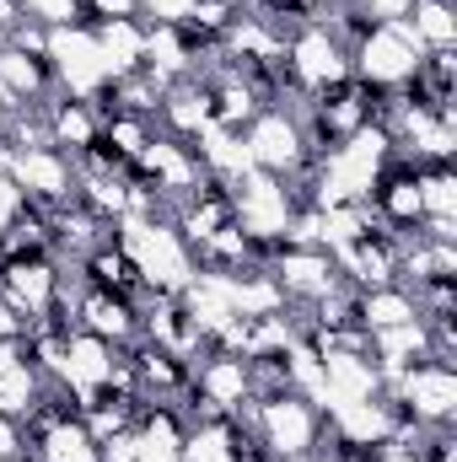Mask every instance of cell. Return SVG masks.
I'll return each mask as SVG.
<instances>
[{"instance_id": "277c9868", "label": "cell", "mask_w": 457, "mask_h": 462, "mask_svg": "<svg viewBox=\"0 0 457 462\" xmlns=\"http://www.w3.org/2000/svg\"><path fill=\"white\" fill-rule=\"evenodd\" d=\"M49 70H54L60 97L92 103V97L108 87V65H103V49H98V38H92L87 22L49 27Z\"/></svg>"}, {"instance_id": "8992f818", "label": "cell", "mask_w": 457, "mask_h": 462, "mask_svg": "<svg viewBox=\"0 0 457 462\" xmlns=\"http://www.w3.org/2000/svg\"><path fill=\"white\" fill-rule=\"evenodd\" d=\"M387 398H398L420 425H457V365L442 360H415L393 387H382Z\"/></svg>"}, {"instance_id": "52a82bcc", "label": "cell", "mask_w": 457, "mask_h": 462, "mask_svg": "<svg viewBox=\"0 0 457 462\" xmlns=\"http://www.w3.org/2000/svg\"><path fill=\"white\" fill-rule=\"evenodd\" d=\"M242 145H247L253 167H258V172H269V178H296V172H307V167H312V156H307V140H302L296 118L280 114V108H264V114L253 118V124L242 129Z\"/></svg>"}, {"instance_id": "f546056e", "label": "cell", "mask_w": 457, "mask_h": 462, "mask_svg": "<svg viewBox=\"0 0 457 462\" xmlns=\"http://www.w3.org/2000/svg\"><path fill=\"white\" fill-rule=\"evenodd\" d=\"M382 462H420L415 452H393V447H382Z\"/></svg>"}, {"instance_id": "cb8c5ba5", "label": "cell", "mask_w": 457, "mask_h": 462, "mask_svg": "<svg viewBox=\"0 0 457 462\" xmlns=\"http://www.w3.org/2000/svg\"><path fill=\"white\" fill-rule=\"evenodd\" d=\"M194 0H140V22H162V27H178L189 16Z\"/></svg>"}, {"instance_id": "6da1fadb", "label": "cell", "mask_w": 457, "mask_h": 462, "mask_svg": "<svg viewBox=\"0 0 457 462\" xmlns=\"http://www.w3.org/2000/svg\"><path fill=\"white\" fill-rule=\"evenodd\" d=\"M114 242L156 296H178V291L194 280V253H189V242L178 236V226H167V221L124 216V221H114Z\"/></svg>"}, {"instance_id": "7402d4cb", "label": "cell", "mask_w": 457, "mask_h": 462, "mask_svg": "<svg viewBox=\"0 0 457 462\" xmlns=\"http://www.w3.org/2000/svg\"><path fill=\"white\" fill-rule=\"evenodd\" d=\"M5 38H11V49H16V54H38V60H49V27H43V22L22 16Z\"/></svg>"}, {"instance_id": "7a4b0ae2", "label": "cell", "mask_w": 457, "mask_h": 462, "mask_svg": "<svg viewBox=\"0 0 457 462\" xmlns=\"http://www.w3.org/2000/svg\"><path fill=\"white\" fill-rule=\"evenodd\" d=\"M425 60V43L415 38L409 22H377L355 49H350V76H360L366 87H404Z\"/></svg>"}, {"instance_id": "30bf717a", "label": "cell", "mask_w": 457, "mask_h": 462, "mask_svg": "<svg viewBox=\"0 0 457 462\" xmlns=\"http://www.w3.org/2000/svg\"><path fill=\"white\" fill-rule=\"evenodd\" d=\"M285 70H291V81H296L307 97H318V92H329L334 81L350 76V54H344L318 22H307V27L285 43Z\"/></svg>"}, {"instance_id": "e0dca14e", "label": "cell", "mask_w": 457, "mask_h": 462, "mask_svg": "<svg viewBox=\"0 0 457 462\" xmlns=\"http://www.w3.org/2000/svg\"><path fill=\"white\" fill-rule=\"evenodd\" d=\"M27 462H98V441L81 420H60L38 436H27Z\"/></svg>"}, {"instance_id": "4fadbf2b", "label": "cell", "mask_w": 457, "mask_h": 462, "mask_svg": "<svg viewBox=\"0 0 457 462\" xmlns=\"http://www.w3.org/2000/svg\"><path fill=\"white\" fill-rule=\"evenodd\" d=\"M76 328L108 339V345H129L140 339V312L124 301V296H108V291H87L81 285V301H76Z\"/></svg>"}, {"instance_id": "5bb4252c", "label": "cell", "mask_w": 457, "mask_h": 462, "mask_svg": "<svg viewBox=\"0 0 457 462\" xmlns=\"http://www.w3.org/2000/svg\"><path fill=\"white\" fill-rule=\"evenodd\" d=\"M43 114H49V140H54V151H65V156H81V151L103 134L98 108L81 103V97H49Z\"/></svg>"}, {"instance_id": "3957f363", "label": "cell", "mask_w": 457, "mask_h": 462, "mask_svg": "<svg viewBox=\"0 0 457 462\" xmlns=\"http://www.w3.org/2000/svg\"><path fill=\"white\" fill-rule=\"evenodd\" d=\"M231 210H237V226L247 231L253 242H285V231L296 221V194L285 178H269V172H242L227 189Z\"/></svg>"}, {"instance_id": "9a60e30c", "label": "cell", "mask_w": 457, "mask_h": 462, "mask_svg": "<svg viewBox=\"0 0 457 462\" xmlns=\"http://www.w3.org/2000/svg\"><path fill=\"white\" fill-rule=\"evenodd\" d=\"M194 156H200L205 178H210V183H221V189H231L242 172H253V156H247L242 134H237V129H221V124H210V129L194 140Z\"/></svg>"}, {"instance_id": "7c38bea8", "label": "cell", "mask_w": 457, "mask_h": 462, "mask_svg": "<svg viewBox=\"0 0 457 462\" xmlns=\"http://www.w3.org/2000/svg\"><path fill=\"white\" fill-rule=\"evenodd\" d=\"M49 97H60V87H54V70H49V60L5 49V54H0V108H5V114H16V108L49 103Z\"/></svg>"}, {"instance_id": "1f68e13d", "label": "cell", "mask_w": 457, "mask_h": 462, "mask_svg": "<svg viewBox=\"0 0 457 462\" xmlns=\"http://www.w3.org/2000/svg\"><path fill=\"white\" fill-rule=\"evenodd\" d=\"M0 118H5V108H0Z\"/></svg>"}, {"instance_id": "9c48e42d", "label": "cell", "mask_w": 457, "mask_h": 462, "mask_svg": "<svg viewBox=\"0 0 457 462\" xmlns=\"http://www.w3.org/2000/svg\"><path fill=\"white\" fill-rule=\"evenodd\" d=\"M269 274H275V285L285 291V301H307V307H312L318 296H329L344 280L329 247H296V242H280V247H275Z\"/></svg>"}, {"instance_id": "f1b7e54d", "label": "cell", "mask_w": 457, "mask_h": 462, "mask_svg": "<svg viewBox=\"0 0 457 462\" xmlns=\"http://www.w3.org/2000/svg\"><path fill=\"white\" fill-rule=\"evenodd\" d=\"M16 22H22V5L16 0H0V32H11Z\"/></svg>"}, {"instance_id": "ffe728a7", "label": "cell", "mask_w": 457, "mask_h": 462, "mask_svg": "<svg viewBox=\"0 0 457 462\" xmlns=\"http://www.w3.org/2000/svg\"><path fill=\"white\" fill-rule=\"evenodd\" d=\"M38 387H43V376H38L27 360H11V365L0 371V414L22 420V414L38 403Z\"/></svg>"}, {"instance_id": "d4e9b609", "label": "cell", "mask_w": 457, "mask_h": 462, "mask_svg": "<svg viewBox=\"0 0 457 462\" xmlns=\"http://www.w3.org/2000/svg\"><path fill=\"white\" fill-rule=\"evenodd\" d=\"M0 457H27V430L11 414H0Z\"/></svg>"}, {"instance_id": "83f0119b", "label": "cell", "mask_w": 457, "mask_h": 462, "mask_svg": "<svg viewBox=\"0 0 457 462\" xmlns=\"http://www.w3.org/2000/svg\"><path fill=\"white\" fill-rule=\"evenodd\" d=\"M27 328H33V323H27V318H22V312H16V307L0 296V345H5V339H22Z\"/></svg>"}, {"instance_id": "d6986e66", "label": "cell", "mask_w": 457, "mask_h": 462, "mask_svg": "<svg viewBox=\"0 0 457 462\" xmlns=\"http://www.w3.org/2000/svg\"><path fill=\"white\" fill-rule=\"evenodd\" d=\"M415 296L404 285H382V291H360V328L377 334V328H398V323H415Z\"/></svg>"}, {"instance_id": "ac0fdd59", "label": "cell", "mask_w": 457, "mask_h": 462, "mask_svg": "<svg viewBox=\"0 0 457 462\" xmlns=\"http://www.w3.org/2000/svg\"><path fill=\"white\" fill-rule=\"evenodd\" d=\"M404 22L415 27V38L425 43V54L431 49H457V0H415Z\"/></svg>"}, {"instance_id": "603a6c76", "label": "cell", "mask_w": 457, "mask_h": 462, "mask_svg": "<svg viewBox=\"0 0 457 462\" xmlns=\"http://www.w3.org/2000/svg\"><path fill=\"white\" fill-rule=\"evenodd\" d=\"M140 16V0H81V22H124Z\"/></svg>"}, {"instance_id": "ba28073f", "label": "cell", "mask_w": 457, "mask_h": 462, "mask_svg": "<svg viewBox=\"0 0 457 462\" xmlns=\"http://www.w3.org/2000/svg\"><path fill=\"white\" fill-rule=\"evenodd\" d=\"M60 274H65L60 258H5L0 263V296L27 323H43L60 307Z\"/></svg>"}, {"instance_id": "5b68a950", "label": "cell", "mask_w": 457, "mask_h": 462, "mask_svg": "<svg viewBox=\"0 0 457 462\" xmlns=\"http://www.w3.org/2000/svg\"><path fill=\"white\" fill-rule=\"evenodd\" d=\"M318 430H323L318 403H307V398H296V393H280V398H269V403H253V436H258L264 452H275L280 462L312 457Z\"/></svg>"}, {"instance_id": "2e32d148", "label": "cell", "mask_w": 457, "mask_h": 462, "mask_svg": "<svg viewBox=\"0 0 457 462\" xmlns=\"http://www.w3.org/2000/svg\"><path fill=\"white\" fill-rule=\"evenodd\" d=\"M98 49H103V65H108V81L129 76L145 65V22L140 16H124V22H87Z\"/></svg>"}, {"instance_id": "4dcf8cb0", "label": "cell", "mask_w": 457, "mask_h": 462, "mask_svg": "<svg viewBox=\"0 0 457 462\" xmlns=\"http://www.w3.org/2000/svg\"><path fill=\"white\" fill-rule=\"evenodd\" d=\"M291 462H312V457H291Z\"/></svg>"}, {"instance_id": "8fae6325", "label": "cell", "mask_w": 457, "mask_h": 462, "mask_svg": "<svg viewBox=\"0 0 457 462\" xmlns=\"http://www.w3.org/2000/svg\"><path fill=\"white\" fill-rule=\"evenodd\" d=\"M210 124H216V114H210V87L205 81H173L162 92V103H156V134L194 145Z\"/></svg>"}, {"instance_id": "4316f807", "label": "cell", "mask_w": 457, "mask_h": 462, "mask_svg": "<svg viewBox=\"0 0 457 462\" xmlns=\"http://www.w3.org/2000/svg\"><path fill=\"white\" fill-rule=\"evenodd\" d=\"M22 210H27V199H22V189H16V183H11V178L0 172V231L11 226V221H16Z\"/></svg>"}, {"instance_id": "44dd1931", "label": "cell", "mask_w": 457, "mask_h": 462, "mask_svg": "<svg viewBox=\"0 0 457 462\" xmlns=\"http://www.w3.org/2000/svg\"><path fill=\"white\" fill-rule=\"evenodd\" d=\"M415 178H420V210L425 216H457V172L452 167H420Z\"/></svg>"}, {"instance_id": "484cf974", "label": "cell", "mask_w": 457, "mask_h": 462, "mask_svg": "<svg viewBox=\"0 0 457 462\" xmlns=\"http://www.w3.org/2000/svg\"><path fill=\"white\" fill-rule=\"evenodd\" d=\"M355 5H360V11H366L371 22H404L415 0H355Z\"/></svg>"}]
</instances>
